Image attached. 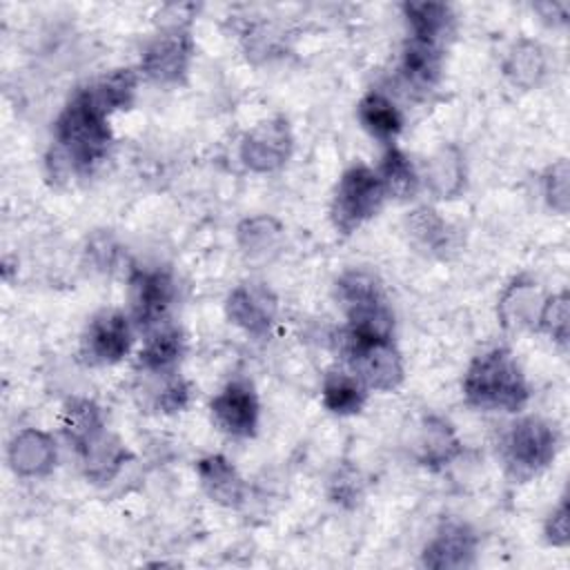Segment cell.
<instances>
[{"label": "cell", "instance_id": "cell-1", "mask_svg": "<svg viewBox=\"0 0 570 570\" xmlns=\"http://www.w3.org/2000/svg\"><path fill=\"white\" fill-rule=\"evenodd\" d=\"M109 109L98 100L91 87L80 89L56 120V140L67 160L78 171H89L107 154Z\"/></svg>", "mask_w": 570, "mask_h": 570}, {"label": "cell", "instance_id": "cell-2", "mask_svg": "<svg viewBox=\"0 0 570 570\" xmlns=\"http://www.w3.org/2000/svg\"><path fill=\"white\" fill-rule=\"evenodd\" d=\"M463 392L481 410L517 412L528 401L525 379L514 356L503 347H494L472 361L463 379Z\"/></svg>", "mask_w": 570, "mask_h": 570}, {"label": "cell", "instance_id": "cell-3", "mask_svg": "<svg viewBox=\"0 0 570 570\" xmlns=\"http://www.w3.org/2000/svg\"><path fill=\"white\" fill-rule=\"evenodd\" d=\"M338 296L350 318V338L390 341L392 312L381 285L365 272H350L338 281Z\"/></svg>", "mask_w": 570, "mask_h": 570}, {"label": "cell", "instance_id": "cell-4", "mask_svg": "<svg viewBox=\"0 0 570 570\" xmlns=\"http://www.w3.org/2000/svg\"><path fill=\"white\" fill-rule=\"evenodd\" d=\"M385 196V187L376 171L365 165L347 169L338 180L332 203L334 225L345 234L356 229L381 209Z\"/></svg>", "mask_w": 570, "mask_h": 570}, {"label": "cell", "instance_id": "cell-5", "mask_svg": "<svg viewBox=\"0 0 570 570\" xmlns=\"http://www.w3.org/2000/svg\"><path fill=\"white\" fill-rule=\"evenodd\" d=\"M557 439L550 425L539 419H523L512 425L503 441V459L514 479H528L543 470L554 456Z\"/></svg>", "mask_w": 570, "mask_h": 570}, {"label": "cell", "instance_id": "cell-6", "mask_svg": "<svg viewBox=\"0 0 570 570\" xmlns=\"http://www.w3.org/2000/svg\"><path fill=\"white\" fill-rule=\"evenodd\" d=\"M347 354L354 367L352 374L370 387L392 390L403 376L399 354L390 341H363L347 336Z\"/></svg>", "mask_w": 570, "mask_h": 570}, {"label": "cell", "instance_id": "cell-7", "mask_svg": "<svg viewBox=\"0 0 570 570\" xmlns=\"http://www.w3.org/2000/svg\"><path fill=\"white\" fill-rule=\"evenodd\" d=\"M174 298V283L167 272L138 269L129 281L131 316L140 327H154L165 318Z\"/></svg>", "mask_w": 570, "mask_h": 570}, {"label": "cell", "instance_id": "cell-8", "mask_svg": "<svg viewBox=\"0 0 570 570\" xmlns=\"http://www.w3.org/2000/svg\"><path fill=\"white\" fill-rule=\"evenodd\" d=\"M216 425L232 436H252L258 425V399L247 381L227 383L212 401Z\"/></svg>", "mask_w": 570, "mask_h": 570}, {"label": "cell", "instance_id": "cell-9", "mask_svg": "<svg viewBox=\"0 0 570 570\" xmlns=\"http://www.w3.org/2000/svg\"><path fill=\"white\" fill-rule=\"evenodd\" d=\"M131 345V327L122 312H100L87 327L82 352L91 363H116Z\"/></svg>", "mask_w": 570, "mask_h": 570}, {"label": "cell", "instance_id": "cell-10", "mask_svg": "<svg viewBox=\"0 0 570 570\" xmlns=\"http://www.w3.org/2000/svg\"><path fill=\"white\" fill-rule=\"evenodd\" d=\"M191 53L189 33L174 27L163 31L142 53V69L158 82H174L187 69Z\"/></svg>", "mask_w": 570, "mask_h": 570}, {"label": "cell", "instance_id": "cell-11", "mask_svg": "<svg viewBox=\"0 0 570 570\" xmlns=\"http://www.w3.org/2000/svg\"><path fill=\"white\" fill-rule=\"evenodd\" d=\"M274 296L261 285H240L229 294V318L249 334H265L274 321Z\"/></svg>", "mask_w": 570, "mask_h": 570}, {"label": "cell", "instance_id": "cell-12", "mask_svg": "<svg viewBox=\"0 0 570 570\" xmlns=\"http://www.w3.org/2000/svg\"><path fill=\"white\" fill-rule=\"evenodd\" d=\"M474 557V537L459 523L445 525L425 548V566L430 568H461Z\"/></svg>", "mask_w": 570, "mask_h": 570}, {"label": "cell", "instance_id": "cell-13", "mask_svg": "<svg viewBox=\"0 0 570 570\" xmlns=\"http://www.w3.org/2000/svg\"><path fill=\"white\" fill-rule=\"evenodd\" d=\"M441 71V45L423 38H410L403 49L401 73L414 89H430Z\"/></svg>", "mask_w": 570, "mask_h": 570}, {"label": "cell", "instance_id": "cell-14", "mask_svg": "<svg viewBox=\"0 0 570 570\" xmlns=\"http://www.w3.org/2000/svg\"><path fill=\"white\" fill-rule=\"evenodd\" d=\"M287 129L283 125H267L256 129L243 145V158L254 169H274L287 158Z\"/></svg>", "mask_w": 570, "mask_h": 570}, {"label": "cell", "instance_id": "cell-15", "mask_svg": "<svg viewBox=\"0 0 570 570\" xmlns=\"http://www.w3.org/2000/svg\"><path fill=\"white\" fill-rule=\"evenodd\" d=\"M358 120L372 136L381 140H392L403 127V118L396 105L376 91L367 94L358 102Z\"/></svg>", "mask_w": 570, "mask_h": 570}, {"label": "cell", "instance_id": "cell-16", "mask_svg": "<svg viewBox=\"0 0 570 570\" xmlns=\"http://www.w3.org/2000/svg\"><path fill=\"white\" fill-rule=\"evenodd\" d=\"M365 383L356 374L332 372L323 383V403L336 414H354L365 403Z\"/></svg>", "mask_w": 570, "mask_h": 570}, {"label": "cell", "instance_id": "cell-17", "mask_svg": "<svg viewBox=\"0 0 570 570\" xmlns=\"http://www.w3.org/2000/svg\"><path fill=\"white\" fill-rule=\"evenodd\" d=\"M198 472L205 490L212 499L220 503H236L243 497V483L236 476L234 468L223 456H207L198 463Z\"/></svg>", "mask_w": 570, "mask_h": 570}, {"label": "cell", "instance_id": "cell-18", "mask_svg": "<svg viewBox=\"0 0 570 570\" xmlns=\"http://www.w3.org/2000/svg\"><path fill=\"white\" fill-rule=\"evenodd\" d=\"M403 9L410 20L414 38H423V40L441 45V38L452 22V13L445 4H441V2H407Z\"/></svg>", "mask_w": 570, "mask_h": 570}, {"label": "cell", "instance_id": "cell-19", "mask_svg": "<svg viewBox=\"0 0 570 570\" xmlns=\"http://www.w3.org/2000/svg\"><path fill=\"white\" fill-rule=\"evenodd\" d=\"M11 459L16 470L24 472V474H38L51 468L56 452L51 441L40 434V432H24L16 439L13 450H11Z\"/></svg>", "mask_w": 570, "mask_h": 570}, {"label": "cell", "instance_id": "cell-20", "mask_svg": "<svg viewBox=\"0 0 570 570\" xmlns=\"http://www.w3.org/2000/svg\"><path fill=\"white\" fill-rule=\"evenodd\" d=\"M180 332L176 327H163L147 338L145 347L138 354V361L149 372H165L180 358Z\"/></svg>", "mask_w": 570, "mask_h": 570}, {"label": "cell", "instance_id": "cell-21", "mask_svg": "<svg viewBox=\"0 0 570 570\" xmlns=\"http://www.w3.org/2000/svg\"><path fill=\"white\" fill-rule=\"evenodd\" d=\"M379 178L385 187V194H392L396 198H407L419 187V178H416L412 163L407 160V156L403 151H399L394 147L387 149V154L383 156Z\"/></svg>", "mask_w": 570, "mask_h": 570}, {"label": "cell", "instance_id": "cell-22", "mask_svg": "<svg viewBox=\"0 0 570 570\" xmlns=\"http://www.w3.org/2000/svg\"><path fill=\"white\" fill-rule=\"evenodd\" d=\"M100 430H102V423H100L98 410L89 401L73 403L67 410L65 432L73 443H78V448H85L89 452V448L96 445Z\"/></svg>", "mask_w": 570, "mask_h": 570}, {"label": "cell", "instance_id": "cell-23", "mask_svg": "<svg viewBox=\"0 0 570 570\" xmlns=\"http://www.w3.org/2000/svg\"><path fill=\"white\" fill-rule=\"evenodd\" d=\"M456 445L459 443L452 436V432L448 430V425H443L441 421H436V423L430 421L421 436V448H423L421 459L425 463H445L456 454V450H459Z\"/></svg>", "mask_w": 570, "mask_h": 570}, {"label": "cell", "instance_id": "cell-24", "mask_svg": "<svg viewBox=\"0 0 570 570\" xmlns=\"http://www.w3.org/2000/svg\"><path fill=\"white\" fill-rule=\"evenodd\" d=\"M543 71V56L541 49L532 42H521L512 53L508 62V73L514 78V82L530 85L537 80V76Z\"/></svg>", "mask_w": 570, "mask_h": 570}, {"label": "cell", "instance_id": "cell-25", "mask_svg": "<svg viewBox=\"0 0 570 570\" xmlns=\"http://www.w3.org/2000/svg\"><path fill=\"white\" fill-rule=\"evenodd\" d=\"M541 325L557 338L559 343H566L568 338V296L559 294L552 301L546 303L541 312Z\"/></svg>", "mask_w": 570, "mask_h": 570}, {"label": "cell", "instance_id": "cell-26", "mask_svg": "<svg viewBox=\"0 0 570 570\" xmlns=\"http://www.w3.org/2000/svg\"><path fill=\"white\" fill-rule=\"evenodd\" d=\"M546 194L552 203V207L557 209H566V198H568V169H566V163H557L552 169H550V176L546 178Z\"/></svg>", "mask_w": 570, "mask_h": 570}, {"label": "cell", "instance_id": "cell-27", "mask_svg": "<svg viewBox=\"0 0 570 570\" xmlns=\"http://www.w3.org/2000/svg\"><path fill=\"white\" fill-rule=\"evenodd\" d=\"M187 396H189V390H187V385L183 383V381H171L165 390H163V394H160V399H158V403H160V407L163 410H167V412H174V410H180V407H185V403H187Z\"/></svg>", "mask_w": 570, "mask_h": 570}, {"label": "cell", "instance_id": "cell-28", "mask_svg": "<svg viewBox=\"0 0 570 570\" xmlns=\"http://www.w3.org/2000/svg\"><path fill=\"white\" fill-rule=\"evenodd\" d=\"M548 539L557 546H563L568 541V508H566V501L550 514Z\"/></svg>", "mask_w": 570, "mask_h": 570}]
</instances>
